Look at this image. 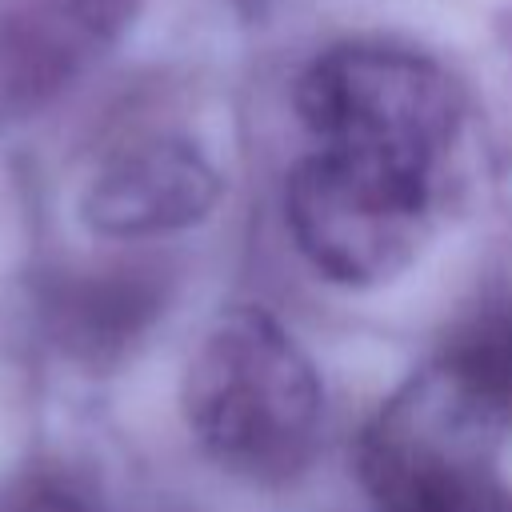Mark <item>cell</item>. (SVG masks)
<instances>
[{
  "mask_svg": "<svg viewBox=\"0 0 512 512\" xmlns=\"http://www.w3.org/2000/svg\"><path fill=\"white\" fill-rule=\"evenodd\" d=\"M512 328L484 324L416 368L364 424L356 472L380 512H504Z\"/></svg>",
  "mask_w": 512,
  "mask_h": 512,
  "instance_id": "6da1fadb",
  "label": "cell"
},
{
  "mask_svg": "<svg viewBox=\"0 0 512 512\" xmlns=\"http://www.w3.org/2000/svg\"><path fill=\"white\" fill-rule=\"evenodd\" d=\"M180 408L212 464L248 484H288L320 444L324 384L268 308L236 304L196 344Z\"/></svg>",
  "mask_w": 512,
  "mask_h": 512,
  "instance_id": "7a4b0ae2",
  "label": "cell"
},
{
  "mask_svg": "<svg viewBox=\"0 0 512 512\" xmlns=\"http://www.w3.org/2000/svg\"><path fill=\"white\" fill-rule=\"evenodd\" d=\"M292 108L308 148L356 152L440 180L468 116L464 88L436 56L380 36L316 52L292 84Z\"/></svg>",
  "mask_w": 512,
  "mask_h": 512,
  "instance_id": "3957f363",
  "label": "cell"
},
{
  "mask_svg": "<svg viewBox=\"0 0 512 512\" xmlns=\"http://www.w3.org/2000/svg\"><path fill=\"white\" fill-rule=\"evenodd\" d=\"M440 204V176L336 148H308L284 180L296 252L340 288L396 280L432 240Z\"/></svg>",
  "mask_w": 512,
  "mask_h": 512,
  "instance_id": "277c9868",
  "label": "cell"
},
{
  "mask_svg": "<svg viewBox=\"0 0 512 512\" xmlns=\"http://www.w3.org/2000/svg\"><path fill=\"white\" fill-rule=\"evenodd\" d=\"M220 196L224 180L212 156L188 136L156 132L120 144L92 172L80 216L88 232L104 240L140 244L196 228L212 216Z\"/></svg>",
  "mask_w": 512,
  "mask_h": 512,
  "instance_id": "5b68a950",
  "label": "cell"
},
{
  "mask_svg": "<svg viewBox=\"0 0 512 512\" xmlns=\"http://www.w3.org/2000/svg\"><path fill=\"white\" fill-rule=\"evenodd\" d=\"M140 0H0V132L28 124L100 64Z\"/></svg>",
  "mask_w": 512,
  "mask_h": 512,
  "instance_id": "8992f818",
  "label": "cell"
},
{
  "mask_svg": "<svg viewBox=\"0 0 512 512\" xmlns=\"http://www.w3.org/2000/svg\"><path fill=\"white\" fill-rule=\"evenodd\" d=\"M172 276L160 260L116 256L52 268L36 288V316L48 344L84 372L120 368L160 324Z\"/></svg>",
  "mask_w": 512,
  "mask_h": 512,
  "instance_id": "52a82bcc",
  "label": "cell"
},
{
  "mask_svg": "<svg viewBox=\"0 0 512 512\" xmlns=\"http://www.w3.org/2000/svg\"><path fill=\"white\" fill-rule=\"evenodd\" d=\"M0 512H100V488L68 460H32L0 480Z\"/></svg>",
  "mask_w": 512,
  "mask_h": 512,
  "instance_id": "ba28073f",
  "label": "cell"
},
{
  "mask_svg": "<svg viewBox=\"0 0 512 512\" xmlns=\"http://www.w3.org/2000/svg\"><path fill=\"white\" fill-rule=\"evenodd\" d=\"M504 512H512V492H508V508H504Z\"/></svg>",
  "mask_w": 512,
  "mask_h": 512,
  "instance_id": "9c48e42d",
  "label": "cell"
}]
</instances>
